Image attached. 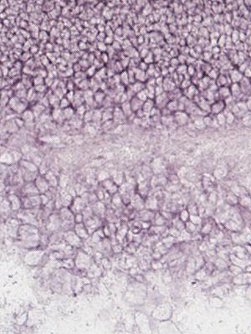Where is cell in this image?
Segmentation results:
<instances>
[{"label":"cell","mask_w":251,"mask_h":334,"mask_svg":"<svg viewBox=\"0 0 251 334\" xmlns=\"http://www.w3.org/2000/svg\"><path fill=\"white\" fill-rule=\"evenodd\" d=\"M198 95H199V88L197 87L196 85H193V84H192L190 87L185 89V93L184 92V96L188 98L189 100L194 99Z\"/></svg>","instance_id":"obj_5"},{"label":"cell","mask_w":251,"mask_h":334,"mask_svg":"<svg viewBox=\"0 0 251 334\" xmlns=\"http://www.w3.org/2000/svg\"><path fill=\"white\" fill-rule=\"evenodd\" d=\"M240 85L243 94L251 95V79H249L244 76L243 79L240 80Z\"/></svg>","instance_id":"obj_6"},{"label":"cell","mask_w":251,"mask_h":334,"mask_svg":"<svg viewBox=\"0 0 251 334\" xmlns=\"http://www.w3.org/2000/svg\"><path fill=\"white\" fill-rule=\"evenodd\" d=\"M229 87H230V90H231V96L234 99H238V98L241 97L244 95L242 92V90H241L240 83H231L229 85Z\"/></svg>","instance_id":"obj_8"},{"label":"cell","mask_w":251,"mask_h":334,"mask_svg":"<svg viewBox=\"0 0 251 334\" xmlns=\"http://www.w3.org/2000/svg\"><path fill=\"white\" fill-rule=\"evenodd\" d=\"M225 116H226V121H227V124L229 125H231V124L234 123V121H235V118H236V116L232 112V111L229 109V111L226 112V109L224 111Z\"/></svg>","instance_id":"obj_18"},{"label":"cell","mask_w":251,"mask_h":334,"mask_svg":"<svg viewBox=\"0 0 251 334\" xmlns=\"http://www.w3.org/2000/svg\"><path fill=\"white\" fill-rule=\"evenodd\" d=\"M154 106H155V102L153 99H147L146 102H143L142 110L144 114H150L151 112L153 110Z\"/></svg>","instance_id":"obj_12"},{"label":"cell","mask_w":251,"mask_h":334,"mask_svg":"<svg viewBox=\"0 0 251 334\" xmlns=\"http://www.w3.org/2000/svg\"><path fill=\"white\" fill-rule=\"evenodd\" d=\"M244 76L246 77V78H249V79H251V69L249 67L248 68L247 70L244 72Z\"/></svg>","instance_id":"obj_34"},{"label":"cell","mask_w":251,"mask_h":334,"mask_svg":"<svg viewBox=\"0 0 251 334\" xmlns=\"http://www.w3.org/2000/svg\"><path fill=\"white\" fill-rule=\"evenodd\" d=\"M245 103H246V106H247L248 111H249V112H251V96L250 97H249V99H247V100L245 101Z\"/></svg>","instance_id":"obj_35"},{"label":"cell","mask_w":251,"mask_h":334,"mask_svg":"<svg viewBox=\"0 0 251 334\" xmlns=\"http://www.w3.org/2000/svg\"><path fill=\"white\" fill-rule=\"evenodd\" d=\"M187 74L190 75V76H193L196 74V70L193 67V65H188L187 66Z\"/></svg>","instance_id":"obj_32"},{"label":"cell","mask_w":251,"mask_h":334,"mask_svg":"<svg viewBox=\"0 0 251 334\" xmlns=\"http://www.w3.org/2000/svg\"><path fill=\"white\" fill-rule=\"evenodd\" d=\"M216 120H217V122L218 124V126H224L225 124H227V121H226V116H225L224 112L222 113H219L216 115Z\"/></svg>","instance_id":"obj_22"},{"label":"cell","mask_w":251,"mask_h":334,"mask_svg":"<svg viewBox=\"0 0 251 334\" xmlns=\"http://www.w3.org/2000/svg\"><path fill=\"white\" fill-rule=\"evenodd\" d=\"M22 118L23 120L26 122H30V121H34V113L33 111L31 110H25L24 112L22 113Z\"/></svg>","instance_id":"obj_16"},{"label":"cell","mask_w":251,"mask_h":334,"mask_svg":"<svg viewBox=\"0 0 251 334\" xmlns=\"http://www.w3.org/2000/svg\"><path fill=\"white\" fill-rule=\"evenodd\" d=\"M131 90H133V91L136 93V95L138 92H140L141 90H144V89L146 88V86H145V83L144 82L136 80V82L131 84Z\"/></svg>","instance_id":"obj_15"},{"label":"cell","mask_w":251,"mask_h":334,"mask_svg":"<svg viewBox=\"0 0 251 334\" xmlns=\"http://www.w3.org/2000/svg\"><path fill=\"white\" fill-rule=\"evenodd\" d=\"M243 124L246 127H251V112H248L243 117H242Z\"/></svg>","instance_id":"obj_24"},{"label":"cell","mask_w":251,"mask_h":334,"mask_svg":"<svg viewBox=\"0 0 251 334\" xmlns=\"http://www.w3.org/2000/svg\"><path fill=\"white\" fill-rule=\"evenodd\" d=\"M136 96H137L141 101H143V102H146L147 99H149V96H148V94H147V91H146V88H145L144 90H141V91L138 92V93L136 95Z\"/></svg>","instance_id":"obj_25"},{"label":"cell","mask_w":251,"mask_h":334,"mask_svg":"<svg viewBox=\"0 0 251 334\" xmlns=\"http://www.w3.org/2000/svg\"><path fill=\"white\" fill-rule=\"evenodd\" d=\"M71 102L68 100L67 97H63L60 102V106L61 109H65L69 106H71Z\"/></svg>","instance_id":"obj_27"},{"label":"cell","mask_w":251,"mask_h":334,"mask_svg":"<svg viewBox=\"0 0 251 334\" xmlns=\"http://www.w3.org/2000/svg\"><path fill=\"white\" fill-rule=\"evenodd\" d=\"M121 109L123 112V113L125 114L126 116H131L132 113L134 112L133 110L131 108V104H130V102L129 101H127V102H124L121 103Z\"/></svg>","instance_id":"obj_14"},{"label":"cell","mask_w":251,"mask_h":334,"mask_svg":"<svg viewBox=\"0 0 251 334\" xmlns=\"http://www.w3.org/2000/svg\"><path fill=\"white\" fill-rule=\"evenodd\" d=\"M86 112V107H85V106H84V104L81 106H78L77 108H76V113H78L79 115H80V116H84V114Z\"/></svg>","instance_id":"obj_30"},{"label":"cell","mask_w":251,"mask_h":334,"mask_svg":"<svg viewBox=\"0 0 251 334\" xmlns=\"http://www.w3.org/2000/svg\"><path fill=\"white\" fill-rule=\"evenodd\" d=\"M86 73H87V75H89V76H92V75L96 74V68L94 67V66H90V67L88 68Z\"/></svg>","instance_id":"obj_33"},{"label":"cell","mask_w":251,"mask_h":334,"mask_svg":"<svg viewBox=\"0 0 251 334\" xmlns=\"http://www.w3.org/2000/svg\"><path fill=\"white\" fill-rule=\"evenodd\" d=\"M226 108H227V106H226L224 101L221 100V99H218V100H216V101H214V102L211 103L210 113L216 116V115L219 114V113L224 112Z\"/></svg>","instance_id":"obj_2"},{"label":"cell","mask_w":251,"mask_h":334,"mask_svg":"<svg viewBox=\"0 0 251 334\" xmlns=\"http://www.w3.org/2000/svg\"><path fill=\"white\" fill-rule=\"evenodd\" d=\"M135 75H136V80H138V81L144 82V81L146 80V75H147L146 72L145 71L141 70V69H139L138 71L137 72H135Z\"/></svg>","instance_id":"obj_21"},{"label":"cell","mask_w":251,"mask_h":334,"mask_svg":"<svg viewBox=\"0 0 251 334\" xmlns=\"http://www.w3.org/2000/svg\"><path fill=\"white\" fill-rule=\"evenodd\" d=\"M218 75H219V74H218V71H217L216 70H213V69H211V71L208 73V75H208L211 80H215L218 78Z\"/></svg>","instance_id":"obj_29"},{"label":"cell","mask_w":251,"mask_h":334,"mask_svg":"<svg viewBox=\"0 0 251 334\" xmlns=\"http://www.w3.org/2000/svg\"><path fill=\"white\" fill-rule=\"evenodd\" d=\"M172 115L174 122L178 126H184L189 121V114L185 111H177Z\"/></svg>","instance_id":"obj_1"},{"label":"cell","mask_w":251,"mask_h":334,"mask_svg":"<svg viewBox=\"0 0 251 334\" xmlns=\"http://www.w3.org/2000/svg\"><path fill=\"white\" fill-rule=\"evenodd\" d=\"M167 108L172 113H174L177 112V111H180V105L178 100H177V99L170 100L168 103V105H167Z\"/></svg>","instance_id":"obj_13"},{"label":"cell","mask_w":251,"mask_h":334,"mask_svg":"<svg viewBox=\"0 0 251 334\" xmlns=\"http://www.w3.org/2000/svg\"><path fill=\"white\" fill-rule=\"evenodd\" d=\"M215 82H216V84H217L218 87L229 86L231 84L229 76L224 75V74H219L217 79L215 80Z\"/></svg>","instance_id":"obj_11"},{"label":"cell","mask_w":251,"mask_h":334,"mask_svg":"<svg viewBox=\"0 0 251 334\" xmlns=\"http://www.w3.org/2000/svg\"><path fill=\"white\" fill-rule=\"evenodd\" d=\"M171 99L169 97L168 93V92H163L162 94L158 95L156 97L154 98V102H155V106L158 107V109H164L167 107V105Z\"/></svg>","instance_id":"obj_3"},{"label":"cell","mask_w":251,"mask_h":334,"mask_svg":"<svg viewBox=\"0 0 251 334\" xmlns=\"http://www.w3.org/2000/svg\"><path fill=\"white\" fill-rule=\"evenodd\" d=\"M94 99L96 103H102L105 101V94L102 90H96L94 94Z\"/></svg>","instance_id":"obj_19"},{"label":"cell","mask_w":251,"mask_h":334,"mask_svg":"<svg viewBox=\"0 0 251 334\" xmlns=\"http://www.w3.org/2000/svg\"><path fill=\"white\" fill-rule=\"evenodd\" d=\"M194 127L199 130H202V129L207 128L205 122H204V120H203V116L196 117V119L194 120Z\"/></svg>","instance_id":"obj_17"},{"label":"cell","mask_w":251,"mask_h":334,"mask_svg":"<svg viewBox=\"0 0 251 334\" xmlns=\"http://www.w3.org/2000/svg\"><path fill=\"white\" fill-rule=\"evenodd\" d=\"M34 83L35 86H40V85H44V78L42 76H37L35 77L34 80Z\"/></svg>","instance_id":"obj_31"},{"label":"cell","mask_w":251,"mask_h":334,"mask_svg":"<svg viewBox=\"0 0 251 334\" xmlns=\"http://www.w3.org/2000/svg\"><path fill=\"white\" fill-rule=\"evenodd\" d=\"M120 80L125 86H127L130 83V79H129V74L127 71H122L120 74Z\"/></svg>","instance_id":"obj_20"},{"label":"cell","mask_w":251,"mask_h":334,"mask_svg":"<svg viewBox=\"0 0 251 334\" xmlns=\"http://www.w3.org/2000/svg\"><path fill=\"white\" fill-rule=\"evenodd\" d=\"M203 120L205 122L207 128H217L218 127V124L216 120V116L213 114H207L205 116H203Z\"/></svg>","instance_id":"obj_7"},{"label":"cell","mask_w":251,"mask_h":334,"mask_svg":"<svg viewBox=\"0 0 251 334\" xmlns=\"http://www.w3.org/2000/svg\"><path fill=\"white\" fill-rule=\"evenodd\" d=\"M243 77H244V74L240 71L238 68L229 71V78L231 83H240V80L243 79Z\"/></svg>","instance_id":"obj_4"},{"label":"cell","mask_w":251,"mask_h":334,"mask_svg":"<svg viewBox=\"0 0 251 334\" xmlns=\"http://www.w3.org/2000/svg\"><path fill=\"white\" fill-rule=\"evenodd\" d=\"M93 111H86V112L83 116V119L86 122H89L90 121H93Z\"/></svg>","instance_id":"obj_28"},{"label":"cell","mask_w":251,"mask_h":334,"mask_svg":"<svg viewBox=\"0 0 251 334\" xmlns=\"http://www.w3.org/2000/svg\"><path fill=\"white\" fill-rule=\"evenodd\" d=\"M218 99H221V100H224V101L225 99L229 98V96H231V90H230V87L229 86H225V87H218Z\"/></svg>","instance_id":"obj_9"},{"label":"cell","mask_w":251,"mask_h":334,"mask_svg":"<svg viewBox=\"0 0 251 334\" xmlns=\"http://www.w3.org/2000/svg\"><path fill=\"white\" fill-rule=\"evenodd\" d=\"M63 112H64V116L66 119H70L71 118L72 116H74L75 114V110L72 108L71 106H69L67 108L63 110Z\"/></svg>","instance_id":"obj_23"},{"label":"cell","mask_w":251,"mask_h":334,"mask_svg":"<svg viewBox=\"0 0 251 334\" xmlns=\"http://www.w3.org/2000/svg\"><path fill=\"white\" fill-rule=\"evenodd\" d=\"M113 118V112L110 111H105L102 112V121H109Z\"/></svg>","instance_id":"obj_26"},{"label":"cell","mask_w":251,"mask_h":334,"mask_svg":"<svg viewBox=\"0 0 251 334\" xmlns=\"http://www.w3.org/2000/svg\"><path fill=\"white\" fill-rule=\"evenodd\" d=\"M129 102H130L131 108H132V110H133V112H138V111H140V110H142V108H143V101H141V100H140L136 96H135L134 97L131 98V100H129Z\"/></svg>","instance_id":"obj_10"}]
</instances>
